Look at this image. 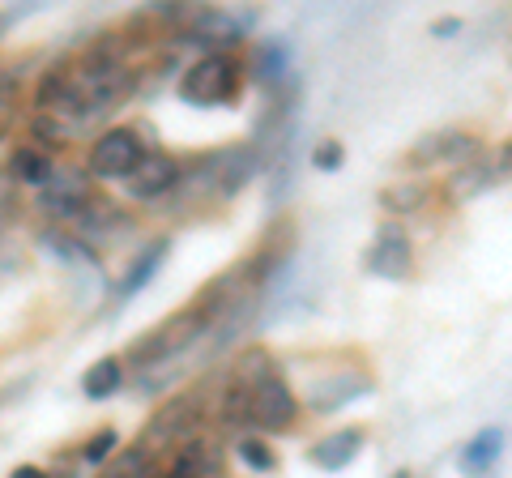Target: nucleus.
I'll use <instances>...</instances> for the list:
<instances>
[{
    "mask_svg": "<svg viewBox=\"0 0 512 478\" xmlns=\"http://www.w3.org/2000/svg\"><path fill=\"white\" fill-rule=\"evenodd\" d=\"M167 252H171V239L167 235H158V239H150L146 248L133 257V265L120 274V282H116V299H128V295H137L141 286H146L158 269H163V261H167Z\"/></svg>",
    "mask_w": 512,
    "mask_h": 478,
    "instance_id": "obj_11",
    "label": "nucleus"
},
{
    "mask_svg": "<svg viewBox=\"0 0 512 478\" xmlns=\"http://www.w3.org/2000/svg\"><path fill=\"white\" fill-rule=\"evenodd\" d=\"M359 453H363V432H359V427H338V432H329L325 440L312 444V466L338 474V470H346Z\"/></svg>",
    "mask_w": 512,
    "mask_h": 478,
    "instance_id": "obj_10",
    "label": "nucleus"
},
{
    "mask_svg": "<svg viewBox=\"0 0 512 478\" xmlns=\"http://www.w3.org/2000/svg\"><path fill=\"white\" fill-rule=\"evenodd\" d=\"M197 423H201V402H197V393H180V397H171L167 406H158V414L146 423V436H141V449H150V444H171V449H180V444L192 440V432H197ZM154 453V449H150Z\"/></svg>",
    "mask_w": 512,
    "mask_h": 478,
    "instance_id": "obj_5",
    "label": "nucleus"
},
{
    "mask_svg": "<svg viewBox=\"0 0 512 478\" xmlns=\"http://www.w3.org/2000/svg\"><path fill=\"white\" fill-rule=\"evenodd\" d=\"M256 77H261L265 86H274L278 77L286 73V56H282V47H261V52H256Z\"/></svg>",
    "mask_w": 512,
    "mask_h": 478,
    "instance_id": "obj_22",
    "label": "nucleus"
},
{
    "mask_svg": "<svg viewBox=\"0 0 512 478\" xmlns=\"http://www.w3.org/2000/svg\"><path fill=\"white\" fill-rule=\"evenodd\" d=\"M367 269L376 278H389V282H406L414 274V248H410V235L402 227H380L376 231V244L367 248Z\"/></svg>",
    "mask_w": 512,
    "mask_h": 478,
    "instance_id": "obj_8",
    "label": "nucleus"
},
{
    "mask_svg": "<svg viewBox=\"0 0 512 478\" xmlns=\"http://www.w3.org/2000/svg\"><path fill=\"white\" fill-rule=\"evenodd\" d=\"M205 329H210L205 312L197 304H188L180 312H171L167 321H158L150 333H141V338L128 346V359L124 363H133V368L150 372V368H158V363H167L175 355H188V350L205 338Z\"/></svg>",
    "mask_w": 512,
    "mask_h": 478,
    "instance_id": "obj_1",
    "label": "nucleus"
},
{
    "mask_svg": "<svg viewBox=\"0 0 512 478\" xmlns=\"http://www.w3.org/2000/svg\"><path fill=\"white\" fill-rule=\"evenodd\" d=\"M453 30H461V22H453V18H448V22H436V35H453Z\"/></svg>",
    "mask_w": 512,
    "mask_h": 478,
    "instance_id": "obj_25",
    "label": "nucleus"
},
{
    "mask_svg": "<svg viewBox=\"0 0 512 478\" xmlns=\"http://www.w3.org/2000/svg\"><path fill=\"white\" fill-rule=\"evenodd\" d=\"M393 478H414V474H410V470H397V474H393Z\"/></svg>",
    "mask_w": 512,
    "mask_h": 478,
    "instance_id": "obj_26",
    "label": "nucleus"
},
{
    "mask_svg": "<svg viewBox=\"0 0 512 478\" xmlns=\"http://www.w3.org/2000/svg\"><path fill=\"white\" fill-rule=\"evenodd\" d=\"M470 158H478V141L470 137V133H457V129H444V133H431V137H423L419 146L410 150V163L414 167H431V163H453V167H461V163H470Z\"/></svg>",
    "mask_w": 512,
    "mask_h": 478,
    "instance_id": "obj_9",
    "label": "nucleus"
},
{
    "mask_svg": "<svg viewBox=\"0 0 512 478\" xmlns=\"http://www.w3.org/2000/svg\"><path fill=\"white\" fill-rule=\"evenodd\" d=\"M248 423L256 427L261 436H278V432H291L299 423V397L286 380L274 372L265 380L252 385V406H248Z\"/></svg>",
    "mask_w": 512,
    "mask_h": 478,
    "instance_id": "obj_4",
    "label": "nucleus"
},
{
    "mask_svg": "<svg viewBox=\"0 0 512 478\" xmlns=\"http://www.w3.org/2000/svg\"><path fill=\"white\" fill-rule=\"evenodd\" d=\"M500 449H504V432H500V427H483V432H478L466 449H461V457H457L461 474H470V478L487 474L495 461H500Z\"/></svg>",
    "mask_w": 512,
    "mask_h": 478,
    "instance_id": "obj_13",
    "label": "nucleus"
},
{
    "mask_svg": "<svg viewBox=\"0 0 512 478\" xmlns=\"http://www.w3.org/2000/svg\"><path fill=\"white\" fill-rule=\"evenodd\" d=\"M18 107H22V86L18 77H0V141L18 129Z\"/></svg>",
    "mask_w": 512,
    "mask_h": 478,
    "instance_id": "obj_20",
    "label": "nucleus"
},
{
    "mask_svg": "<svg viewBox=\"0 0 512 478\" xmlns=\"http://www.w3.org/2000/svg\"><path fill=\"white\" fill-rule=\"evenodd\" d=\"M380 205L389 214H410V210H423L427 205V184L423 180H397L393 188L380 193Z\"/></svg>",
    "mask_w": 512,
    "mask_h": 478,
    "instance_id": "obj_18",
    "label": "nucleus"
},
{
    "mask_svg": "<svg viewBox=\"0 0 512 478\" xmlns=\"http://www.w3.org/2000/svg\"><path fill=\"white\" fill-rule=\"evenodd\" d=\"M99 478H154V453L141 449V444H133V449H120L99 470Z\"/></svg>",
    "mask_w": 512,
    "mask_h": 478,
    "instance_id": "obj_17",
    "label": "nucleus"
},
{
    "mask_svg": "<svg viewBox=\"0 0 512 478\" xmlns=\"http://www.w3.org/2000/svg\"><path fill=\"white\" fill-rule=\"evenodd\" d=\"M244 90V65L235 56H197L180 73V99L188 107H227Z\"/></svg>",
    "mask_w": 512,
    "mask_h": 478,
    "instance_id": "obj_2",
    "label": "nucleus"
},
{
    "mask_svg": "<svg viewBox=\"0 0 512 478\" xmlns=\"http://www.w3.org/2000/svg\"><path fill=\"white\" fill-rule=\"evenodd\" d=\"M9 180L13 184H30V188H47L56 180V163H52V154L39 150L35 141H26V146H18L9 154Z\"/></svg>",
    "mask_w": 512,
    "mask_h": 478,
    "instance_id": "obj_12",
    "label": "nucleus"
},
{
    "mask_svg": "<svg viewBox=\"0 0 512 478\" xmlns=\"http://www.w3.org/2000/svg\"><path fill=\"white\" fill-rule=\"evenodd\" d=\"M342 163H346L342 141H320V146L312 150V167H316V171H338Z\"/></svg>",
    "mask_w": 512,
    "mask_h": 478,
    "instance_id": "obj_23",
    "label": "nucleus"
},
{
    "mask_svg": "<svg viewBox=\"0 0 512 478\" xmlns=\"http://www.w3.org/2000/svg\"><path fill=\"white\" fill-rule=\"evenodd\" d=\"M146 141H141L137 129L128 124H116V129H103L99 137L90 141V154H86V171L90 180H103V184H124L128 175L141 167L146 158Z\"/></svg>",
    "mask_w": 512,
    "mask_h": 478,
    "instance_id": "obj_3",
    "label": "nucleus"
},
{
    "mask_svg": "<svg viewBox=\"0 0 512 478\" xmlns=\"http://www.w3.org/2000/svg\"><path fill=\"white\" fill-rule=\"evenodd\" d=\"M184 180V167L180 158L167 154V150H150L146 158H141V167L124 180V193L133 201H163L167 193H175Z\"/></svg>",
    "mask_w": 512,
    "mask_h": 478,
    "instance_id": "obj_7",
    "label": "nucleus"
},
{
    "mask_svg": "<svg viewBox=\"0 0 512 478\" xmlns=\"http://www.w3.org/2000/svg\"><path fill=\"white\" fill-rule=\"evenodd\" d=\"M500 180V167L491 163V158H470V163H461V167H453V180H448V188H453V197H478V193H487V188Z\"/></svg>",
    "mask_w": 512,
    "mask_h": 478,
    "instance_id": "obj_15",
    "label": "nucleus"
},
{
    "mask_svg": "<svg viewBox=\"0 0 512 478\" xmlns=\"http://www.w3.org/2000/svg\"><path fill=\"white\" fill-rule=\"evenodd\" d=\"M90 201H94L90 171H56V180L39 193V210H43V218L69 222V227H73Z\"/></svg>",
    "mask_w": 512,
    "mask_h": 478,
    "instance_id": "obj_6",
    "label": "nucleus"
},
{
    "mask_svg": "<svg viewBox=\"0 0 512 478\" xmlns=\"http://www.w3.org/2000/svg\"><path fill=\"white\" fill-rule=\"evenodd\" d=\"M235 453H239V461H244L248 470H256V474H274V470H278V453L269 449L265 436H244V440L235 444Z\"/></svg>",
    "mask_w": 512,
    "mask_h": 478,
    "instance_id": "obj_19",
    "label": "nucleus"
},
{
    "mask_svg": "<svg viewBox=\"0 0 512 478\" xmlns=\"http://www.w3.org/2000/svg\"><path fill=\"white\" fill-rule=\"evenodd\" d=\"M9 478H52V474H47L43 466H30V461H26V466H13Z\"/></svg>",
    "mask_w": 512,
    "mask_h": 478,
    "instance_id": "obj_24",
    "label": "nucleus"
},
{
    "mask_svg": "<svg viewBox=\"0 0 512 478\" xmlns=\"http://www.w3.org/2000/svg\"><path fill=\"white\" fill-rule=\"evenodd\" d=\"M124 389V359L120 355H103L94 359L86 376H82V393L90 402H107V397H116Z\"/></svg>",
    "mask_w": 512,
    "mask_h": 478,
    "instance_id": "obj_14",
    "label": "nucleus"
},
{
    "mask_svg": "<svg viewBox=\"0 0 512 478\" xmlns=\"http://www.w3.org/2000/svg\"><path fill=\"white\" fill-rule=\"evenodd\" d=\"M265 376H274V359H269L265 346H244V350L235 355L231 372H227L231 385H244V389H252L256 380H265Z\"/></svg>",
    "mask_w": 512,
    "mask_h": 478,
    "instance_id": "obj_16",
    "label": "nucleus"
},
{
    "mask_svg": "<svg viewBox=\"0 0 512 478\" xmlns=\"http://www.w3.org/2000/svg\"><path fill=\"white\" fill-rule=\"evenodd\" d=\"M116 449H120V432H116V427H99V432H94V436L82 444V461H86V466H99V470H103Z\"/></svg>",
    "mask_w": 512,
    "mask_h": 478,
    "instance_id": "obj_21",
    "label": "nucleus"
}]
</instances>
